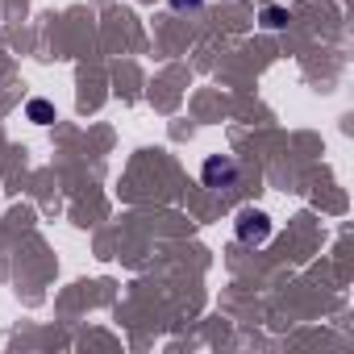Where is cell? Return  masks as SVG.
Listing matches in <instances>:
<instances>
[{
	"label": "cell",
	"instance_id": "5b68a950",
	"mask_svg": "<svg viewBox=\"0 0 354 354\" xmlns=\"http://www.w3.org/2000/svg\"><path fill=\"white\" fill-rule=\"evenodd\" d=\"M171 9L175 13H192V9H201V0H171Z\"/></svg>",
	"mask_w": 354,
	"mask_h": 354
},
{
	"label": "cell",
	"instance_id": "3957f363",
	"mask_svg": "<svg viewBox=\"0 0 354 354\" xmlns=\"http://www.w3.org/2000/svg\"><path fill=\"white\" fill-rule=\"evenodd\" d=\"M263 26H267V30H283V26H288V9H279V5L263 9Z\"/></svg>",
	"mask_w": 354,
	"mask_h": 354
},
{
	"label": "cell",
	"instance_id": "7a4b0ae2",
	"mask_svg": "<svg viewBox=\"0 0 354 354\" xmlns=\"http://www.w3.org/2000/svg\"><path fill=\"white\" fill-rule=\"evenodd\" d=\"M234 230H238V242H246V246H263V242L271 238V217H267L263 209H242Z\"/></svg>",
	"mask_w": 354,
	"mask_h": 354
},
{
	"label": "cell",
	"instance_id": "6da1fadb",
	"mask_svg": "<svg viewBox=\"0 0 354 354\" xmlns=\"http://www.w3.org/2000/svg\"><path fill=\"white\" fill-rule=\"evenodd\" d=\"M238 175H242V167H238L230 154H213V158L201 167V180H205V188H213V192H230V188L238 184Z\"/></svg>",
	"mask_w": 354,
	"mask_h": 354
},
{
	"label": "cell",
	"instance_id": "277c9868",
	"mask_svg": "<svg viewBox=\"0 0 354 354\" xmlns=\"http://www.w3.org/2000/svg\"><path fill=\"white\" fill-rule=\"evenodd\" d=\"M30 117H34L38 125H50V121H55V109H50L46 100H30Z\"/></svg>",
	"mask_w": 354,
	"mask_h": 354
}]
</instances>
